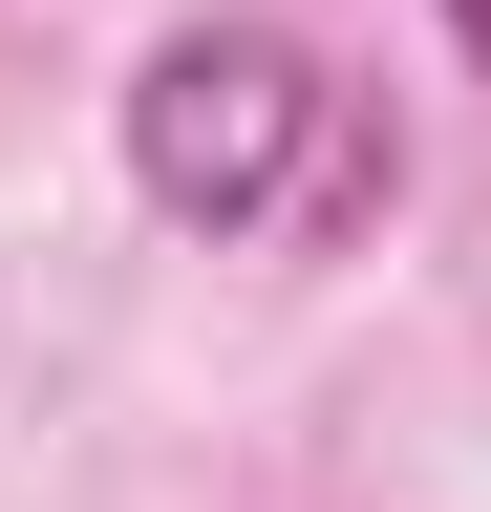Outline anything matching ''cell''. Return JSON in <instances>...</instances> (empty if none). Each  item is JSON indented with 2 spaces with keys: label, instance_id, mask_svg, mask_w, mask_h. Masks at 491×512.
Here are the masks:
<instances>
[{
  "label": "cell",
  "instance_id": "2",
  "mask_svg": "<svg viewBox=\"0 0 491 512\" xmlns=\"http://www.w3.org/2000/svg\"><path fill=\"white\" fill-rule=\"evenodd\" d=\"M449 43H470V64H491V0H449Z\"/></svg>",
  "mask_w": 491,
  "mask_h": 512
},
{
  "label": "cell",
  "instance_id": "1",
  "mask_svg": "<svg viewBox=\"0 0 491 512\" xmlns=\"http://www.w3.org/2000/svg\"><path fill=\"white\" fill-rule=\"evenodd\" d=\"M129 192L171 235H363L385 214V107L299 22H171L129 64Z\"/></svg>",
  "mask_w": 491,
  "mask_h": 512
}]
</instances>
